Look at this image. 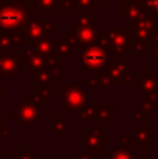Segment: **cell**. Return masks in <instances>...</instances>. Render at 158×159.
Wrapping results in <instances>:
<instances>
[{
    "instance_id": "6da1fadb",
    "label": "cell",
    "mask_w": 158,
    "mask_h": 159,
    "mask_svg": "<svg viewBox=\"0 0 158 159\" xmlns=\"http://www.w3.org/2000/svg\"><path fill=\"white\" fill-rule=\"evenodd\" d=\"M36 3L32 0H2L0 31L20 32L36 18Z\"/></svg>"
},
{
    "instance_id": "7a4b0ae2",
    "label": "cell",
    "mask_w": 158,
    "mask_h": 159,
    "mask_svg": "<svg viewBox=\"0 0 158 159\" xmlns=\"http://www.w3.org/2000/svg\"><path fill=\"white\" fill-rule=\"evenodd\" d=\"M133 41L132 28L128 24L125 27H108L105 32L101 34L98 43L102 49L109 52L116 57H126L128 52L130 50V45Z\"/></svg>"
},
{
    "instance_id": "3957f363",
    "label": "cell",
    "mask_w": 158,
    "mask_h": 159,
    "mask_svg": "<svg viewBox=\"0 0 158 159\" xmlns=\"http://www.w3.org/2000/svg\"><path fill=\"white\" fill-rule=\"evenodd\" d=\"M11 119L18 124V127H34L35 129L42 120V106L34 103L30 95L24 98V101L11 110Z\"/></svg>"
},
{
    "instance_id": "277c9868",
    "label": "cell",
    "mask_w": 158,
    "mask_h": 159,
    "mask_svg": "<svg viewBox=\"0 0 158 159\" xmlns=\"http://www.w3.org/2000/svg\"><path fill=\"white\" fill-rule=\"evenodd\" d=\"M108 123L97 127H83L81 130V149L92 154H100L108 147Z\"/></svg>"
},
{
    "instance_id": "5b68a950",
    "label": "cell",
    "mask_w": 158,
    "mask_h": 159,
    "mask_svg": "<svg viewBox=\"0 0 158 159\" xmlns=\"http://www.w3.org/2000/svg\"><path fill=\"white\" fill-rule=\"evenodd\" d=\"M62 102H63V106L70 112V115L76 116V113L88 102V91L78 84L63 82Z\"/></svg>"
},
{
    "instance_id": "8992f818",
    "label": "cell",
    "mask_w": 158,
    "mask_h": 159,
    "mask_svg": "<svg viewBox=\"0 0 158 159\" xmlns=\"http://www.w3.org/2000/svg\"><path fill=\"white\" fill-rule=\"evenodd\" d=\"M81 63H83L84 70L97 73L108 67L109 57L106 56V50L102 49L100 45H91V46L83 48Z\"/></svg>"
},
{
    "instance_id": "52a82bcc",
    "label": "cell",
    "mask_w": 158,
    "mask_h": 159,
    "mask_svg": "<svg viewBox=\"0 0 158 159\" xmlns=\"http://www.w3.org/2000/svg\"><path fill=\"white\" fill-rule=\"evenodd\" d=\"M129 27L132 28V34H133V41L143 42V43L150 45L151 36L154 35L157 30V20L151 16L150 13L144 10V13L133 22H129Z\"/></svg>"
},
{
    "instance_id": "ba28073f",
    "label": "cell",
    "mask_w": 158,
    "mask_h": 159,
    "mask_svg": "<svg viewBox=\"0 0 158 159\" xmlns=\"http://www.w3.org/2000/svg\"><path fill=\"white\" fill-rule=\"evenodd\" d=\"M22 53H24V60H25V70L31 71V73L48 69V67L59 63V61H63V59H62L60 56L52 57V56H46V55H44V53L38 52L32 45L24 46Z\"/></svg>"
},
{
    "instance_id": "9c48e42d",
    "label": "cell",
    "mask_w": 158,
    "mask_h": 159,
    "mask_svg": "<svg viewBox=\"0 0 158 159\" xmlns=\"http://www.w3.org/2000/svg\"><path fill=\"white\" fill-rule=\"evenodd\" d=\"M22 71H27L22 50L0 52V77H16Z\"/></svg>"
},
{
    "instance_id": "30bf717a",
    "label": "cell",
    "mask_w": 158,
    "mask_h": 159,
    "mask_svg": "<svg viewBox=\"0 0 158 159\" xmlns=\"http://www.w3.org/2000/svg\"><path fill=\"white\" fill-rule=\"evenodd\" d=\"M101 34V27L98 25H91V27H86V28H78L76 25L70 27L69 31L63 34V36L69 38L70 41H73L76 45L86 48V46H91V45H97L98 39H100Z\"/></svg>"
},
{
    "instance_id": "8fae6325",
    "label": "cell",
    "mask_w": 158,
    "mask_h": 159,
    "mask_svg": "<svg viewBox=\"0 0 158 159\" xmlns=\"http://www.w3.org/2000/svg\"><path fill=\"white\" fill-rule=\"evenodd\" d=\"M46 38H52V34L46 28L44 20H36V18L32 20L24 30L18 32L20 45L22 48L28 46V45H32L34 42L41 41V39H46Z\"/></svg>"
},
{
    "instance_id": "7c38bea8",
    "label": "cell",
    "mask_w": 158,
    "mask_h": 159,
    "mask_svg": "<svg viewBox=\"0 0 158 159\" xmlns=\"http://www.w3.org/2000/svg\"><path fill=\"white\" fill-rule=\"evenodd\" d=\"M106 70L115 80V82H119V84L132 82L134 80L133 64L129 63L126 57H116V56L111 57Z\"/></svg>"
},
{
    "instance_id": "4fadbf2b",
    "label": "cell",
    "mask_w": 158,
    "mask_h": 159,
    "mask_svg": "<svg viewBox=\"0 0 158 159\" xmlns=\"http://www.w3.org/2000/svg\"><path fill=\"white\" fill-rule=\"evenodd\" d=\"M132 84L136 91L158 99V71H140Z\"/></svg>"
},
{
    "instance_id": "5bb4252c",
    "label": "cell",
    "mask_w": 158,
    "mask_h": 159,
    "mask_svg": "<svg viewBox=\"0 0 158 159\" xmlns=\"http://www.w3.org/2000/svg\"><path fill=\"white\" fill-rule=\"evenodd\" d=\"M81 81L88 85L91 89H109L111 91V89H114L115 84H116L106 69L94 73L92 77H86V75H84V77L81 78Z\"/></svg>"
},
{
    "instance_id": "9a60e30c",
    "label": "cell",
    "mask_w": 158,
    "mask_h": 159,
    "mask_svg": "<svg viewBox=\"0 0 158 159\" xmlns=\"http://www.w3.org/2000/svg\"><path fill=\"white\" fill-rule=\"evenodd\" d=\"M144 13V8L139 3L130 2V0H122L120 2V20L126 24L133 22Z\"/></svg>"
},
{
    "instance_id": "2e32d148",
    "label": "cell",
    "mask_w": 158,
    "mask_h": 159,
    "mask_svg": "<svg viewBox=\"0 0 158 159\" xmlns=\"http://www.w3.org/2000/svg\"><path fill=\"white\" fill-rule=\"evenodd\" d=\"M132 134H133L136 148H150L153 145V130L146 126V123L140 124L139 127H134Z\"/></svg>"
},
{
    "instance_id": "e0dca14e",
    "label": "cell",
    "mask_w": 158,
    "mask_h": 159,
    "mask_svg": "<svg viewBox=\"0 0 158 159\" xmlns=\"http://www.w3.org/2000/svg\"><path fill=\"white\" fill-rule=\"evenodd\" d=\"M21 50L18 32L0 31V52H18Z\"/></svg>"
},
{
    "instance_id": "ac0fdd59",
    "label": "cell",
    "mask_w": 158,
    "mask_h": 159,
    "mask_svg": "<svg viewBox=\"0 0 158 159\" xmlns=\"http://www.w3.org/2000/svg\"><path fill=\"white\" fill-rule=\"evenodd\" d=\"M56 53L62 59H74L77 56V45L69 38L62 35V38H56Z\"/></svg>"
},
{
    "instance_id": "d6986e66",
    "label": "cell",
    "mask_w": 158,
    "mask_h": 159,
    "mask_svg": "<svg viewBox=\"0 0 158 159\" xmlns=\"http://www.w3.org/2000/svg\"><path fill=\"white\" fill-rule=\"evenodd\" d=\"M49 133L52 135H66L70 133L69 120L62 115H52L49 117Z\"/></svg>"
},
{
    "instance_id": "ffe728a7",
    "label": "cell",
    "mask_w": 158,
    "mask_h": 159,
    "mask_svg": "<svg viewBox=\"0 0 158 159\" xmlns=\"http://www.w3.org/2000/svg\"><path fill=\"white\" fill-rule=\"evenodd\" d=\"M76 120L88 123V121H98V102H91L83 106L76 113Z\"/></svg>"
},
{
    "instance_id": "44dd1931",
    "label": "cell",
    "mask_w": 158,
    "mask_h": 159,
    "mask_svg": "<svg viewBox=\"0 0 158 159\" xmlns=\"http://www.w3.org/2000/svg\"><path fill=\"white\" fill-rule=\"evenodd\" d=\"M115 120L114 102H98V121L111 123Z\"/></svg>"
},
{
    "instance_id": "7402d4cb",
    "label": "cell",
    "mask_w": 158,
    "mask_h": 159,
    "mask_svg": "<svg viewBox=\"0 0 158 159\" xmlns=\"http://www.w3.org/2000/svg\"><path fill=\"white\" fill-rule=\"evenodd\" d=\"M31 80L39 88H49L53 84V78H52V74H50L49 67L44 70H39V71H32L31 73Z\"/></svg>"
},
{
    "instance_id": "603a6c76",
    "label": "cell",
    "mask_w": 158,
    "mask_h": 159,
    "mask_svg": "<svg viewBox=\"0 0 158 159\" xmlns=\"http://www.w3.org/2000/svg\"><path fill=\"white\" fill-rule=\"evenodd\" d=\"M139 102H140V109H142L146 115H153V116L158 115V99L140 92Z\"/></svg>"
},
{
    "instance_id": "cb8c5ba5",
    "label": "cell",
    "mask_w": 158,
    "mask_h": 159,
    "mask_svg": "<svg viewBox=\"0 0 158 159\" xmlns=\"http://www.w3.org/2000/svg\"><path fill=\"white\" fill-rule=\"evenodd\" d=\"M32 46L35 48L38 52L44 53V55L46 56H52V57H55V56H59L58 53H56V41L52 38H46V39H41V41H36L32 43Z\"/></svg>"
},
{
    "instance_id": "d4e9b609",
    "label": "cell",
    "mask_w": 158,
    "mask_h": 159,
    "mask_svg": "<svg viewBox=\"0 0 158 159\" xmlns=\"http://www.w3.org/2000/svg\"><path fill=\"white\" fill-rule=\"evenodd\" d=\"M94 20H95L94 10L78 11V13H76V27L78 28L91 27V25H94Z\"/></svg>"
},
{
    "instance_id": "484cf974",
    "label": "cell",
    "mask_w": 158,
    "mask_h": 159,
    "mask_svg": "<svg viewBox=\"0 0 158 159\" xmlns=\"http://www.w3.org/2000/svg\"><path fill=\"white\" fill-rule=\"evenodd\" d=\"M62 7V0H36V11L39 13H56Z\"/></svg>"
},
{
    "instance_id": "4316f807",
    "label": "cell",
    "mask_w": 158,
    "mask_h": 159,
    "mask_svg": "<svg viewBox=\"0 0 158 159\" xmlns=\"http://www.w3.org/2000/svg\"><path fill=\"white\" fill-rule=\"evenodd\" d=\"M134 152L130 148H125V147H118L112 152H109L108 159H132Z\"/></svg>"
},
{
    "instance_id": "83f0119b",
    "label": "cell",
    "mask_w": 158,
    "mask_h": 159,
    "mask_svg": "<svg viewBox=\"0 0 158 159\" xmlns=\"http://www.w3.org/2000/svg\"><path fill=\"white\" fill-rule=\"evenodd\" d=\"M13 159H38V154L32 151L31 147H20L18 151L14 152Z\"/></svg>"
},
{
    "instance_id": "f1b7e54d",
    "label": "cell",
    "mask_w": 158,
    "mask_h": 159,
    "mask_svg": "<svg viewBox=\"0 0 158 159\" xmlns=\"http://www.w3.org/2000/svg\"><path fill=\"white\" fill-rule=\"evenodd\" d=\"M150 46H151V61H153L154 64H157L158 66V27L156 30V32H154V35L151 36V41H150Z\"/></svg>"
},
{
    "instance_id": "f546056e",
    "label": "cell",
    "mask_w": 158,
    "mask_h": 159,
    "mask_svg": "<svg viewBox=\"0 0 158 159\" xmlns=\"http://www.w3.org/2000/svg\"><path fill=\"white\" fill-rule=\"evenodd\" d=\"M142 7L147 13H150L156 20H158V0H144L142 3Z\"/></svg>"
},
{
    "instance_id": "4dcf8cb0",
    "label": "cell",
    "mask_w": 158,
    "mask_h": 159,
    "mask_svg": "<svg viewBox=\"0 0 158 159\" xmlns=\"http://www.w3.org/2000/svg\"><path fill=\"white\" fill-rule=\"evenodd\" d=\"M76 2V8L78 11H87V10H94L95 3L94 0H74Z\"/></svg>"
},
{
    "instance_id": "1f68e13d",
    "label": "cell",
    "mask_w": 158,
    "mask_h": 159,
    "mask_svg": "<svg viewBox=\"0 0 158 159\" xmlns=\"http://www.w3.org/2000/svg\"><path fill=\"white\" fill-rule=\"evenodd\" d=\"M62 11H63L64 14L77 13V8H76V2H74V0H62Z\"/></svg>"
},
{
    "instance_id": "d6a6232c",
    "label": "cell",
    "mask_w": 158,
    "mask_h": 159,
    "mask_svg": "<svg viewBox=\"0 0 158 159\" xmlns=\"http://www.w3.org/2000/svg\"><path fill=\"white\" fill-rule=\"evenodd\" d=\"M120 145L125 148H134V140H133V134H125L120 137Z\"/></svg>"
},
{
    "instance_id": "836d02e7",
    "label": "cell",
    "mask_w": 158,
    "mask_h": 159,
    "mask_svg": "<svg viewBox=\"0 0 158 159\" xmlns=\"http://www.w3.org/2000/svg\"><path fill=\"white\" fill-rule=\"evenodd\" d=\"M144 116H146V113L139 107L137 110H134V112H133V120L134 121H139L140 124H143V123H146V121H144Z\"/></svg>"
},
{
    "instance_id": "e575fe53",
    "label": "cell",
    "mask_w": 158,
    "mask_h": 159,
    "mask_svg": "<svg viewBox=\"0 0 158 159\" xmlns=\"http://www.w3.org/2000/svg\"><path fill=\"white\" fill-rule=\"evenodd\" d=\"M6 123H7V110L4 109V107H0V131H2L6 126Z\"/></svg>"
},
{
    "instance_id": "d590c367",
    "label": "cell",
    "mask_w": 158,
    "mask_h": 159,
    "mask_svg": "<svg viewBox=\"0 0 158 159\" xmlns=\"http://www.w3.org/2000/svg\"><path fill=\"white\" fill-rule=\"evenodd\" d=\"M0 138L4 141H11L13 140V131H11L10 129H7V127H4V129L0 131Z\"/></svg>"
},
{
    "instance_id": "8d00e7d4",
    "label": "cell",
    "mask_w": 158,
    "mask_h": 159,
    "mask_svg": "<svg viewBox=\"0 0 158 159\" xmlns=\"http://www.w3.org/2000/svg\"><path fill=\"white\" fill-rule=\"evenodd\" d=\"M94 155L95 154H92V152L83 151V149H81L80 152H77V154H76V159H95Z\"/></svg>"
},
{
    "instance_id": "74e56055",
    "label": "cell",
    "mask_w": 158,
    "mask_h": 159,
    "mask_svg": "<svg viewBox=\"0 0 158 159\" xmlns=\"http://www.w3.org/2000/svg\"><path fill=\"white\" fill-rule=\"evenodd\" d=\"M109 2H111V0H94L95 7H106Z\"/></svg>"
},
{
    "instance_id": "f35d334b",
    "label": "cell",
    "mask_w": 158,
    "mask_h": 159,
    "mask_svg": "<svg viewBox=\"0 0 158 159\" xmlns=\"http://www.w3.org/2000/svg\"><path fill=\"white\" fill-rule=\"evenodd\" d=\"M6 93H7V87H6V84H3V82L0 81V98L4 96Z\"/></svg>"
},
{
    "instance_id": "ab89813d",
    "label": "cell",
    "mask_w": 158,
    "mask_h": 159,
    "mask_svg": "<svg viewBox=\"0 0 158 159\" xmlns=\"http://www.w3.org/2000/svg\"><path fill=\"white\" fill-rule=\"evenodd\" d=\"M132 159H147V157H146V154H143V152H134Z\"/></svg>"
},
{
    "instance_id": "60d3db41",
    "label": "cell",
    "mask_w": 158,
    "mask_h": 159,
    "mask_svg": "<svg viewBox=\"0 0 158 159\" xmlns=\"http://www.w3.org/2000/svg\"><path fill=\"white\" fill-rule=\"evenodd\" d=\"M7 157V149L4 147H0V159H6Z\"/></svg>"
},
{
    "instance_id": "b9f144b4",
    "label": "cell",
    "mask_w": 158,
    "mask_h": 159,
    "mask_svg": "<svg viewBox=\"0 0 158 159\" xmlns=\"http://www.w3.org/2000/svg\"><path fill=\"white\" fill-rule=\"evenodd\" d=\"M130 2H134V3H139V4H142L144 0H130Z\"/></svg>"
},
{
    "instance_id": "7bdbcfd3",
    "label": "cell",
    "mask_w": 158,
    "mask_h": 159,
    "mask_svg": "<svg viewBox=\"0 0 158 159\" xmlns=\"http://www.w3.org/2000/svg\"><path fill=\"white\" fill-rule=\"evenodd\" d=\"M32 2H35V3H36V0H32Z\"/></svg>"
}]
</instances>
